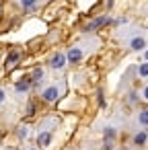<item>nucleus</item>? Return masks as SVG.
<instances>
[{
    "instance_id": "1",
    "label": "nucleus",
    "mask_w": 148,
    "mask_h": 150,
    "mask_svg": "<svg viewBox=\"0 0 148 150\" xmlns=\"http://www.w3.org/2000/svg\"><path fill=\"white\" fill-rule=\"evenodd\" d=\"M80 60H82V50H80V47H70L68 54H66V62H70V64H78Z\"/></svg>"
},
{
    "instance_id": "2",
    "label": "nucleus",
    "mask_w": 148,
    "mask_h": 150,
    "mask_svg": "<svg viewBox=\"0 0 148 150\" xmlns=\"http://www.w3.org/2000/svg\"><path fill=\"white\" fill-rule=\"evenodd\" d=\"M58 95H60V88H58V86H47V88L41 93V99L47 101V103H54V101L58 99Z\"/></svg>"
},
{
    "instance_id": "3",
    "label": "nucleus",
    "mask_w": 148,
    "mask_h": 150,
    "mask_svg": "<svg viewBox=\"0 0 148 150\" xmlns=\"http://www.w3.org/2000/svg\"><path fill=\"white\" fill-rule=\"evenodd\" d=\"M50 66H52L54 70H60V68H64V66H66V56H64V54H56V56H52V60H50Z\"/></svg>"
},
{
    "instance_id": "4",
    "label": "nucleus",
    "mask_w": 148,
    "mask_h": 150,
    "mask_svg": "<svg viewBox=\"0 0 148 150\" xmlns=\"http://www.w3.org/2000/svg\"><path fill=\"white\" fill-rule=\"evenodd\" d=\"M107 23H109V19H107V17H99V19L91 21V23L84 27V31H95V29H99V27H103V25H107Z\"/></svg>"
},
{
    "instance_id": "5",
    "label": "nucleus",
    "mask_w": 148,
    "mask_h": 150,
    "mask_svg": "<svg viewBox=\"0 0 148 150\" xmlns=\"http://www.w3.org/2000/svg\"><path fill=\"white\" fill-rule=\"evenodd\" d=\"M15 88H17V93H27L29 88H31V78H27V76H23L17 84H15Z\"/></svg>"
},
{
    "instance_id": "6",
    "label": "nucleus",
    "mask_w": 148,
    "mask_h": 150,
    "mask_svg": "<svg viewBox=\"0 0 148 150\" xmlns=\"http://www.w3.org/2000/svg\"><path fill=\"white\" fill-rule=\"evenodd\" d=\"M19 58H21V54L17 52V50H13L8 56H6V68L11 70V68H15L17 66V62H19Z\"/></svg>"
},
{
    "instance_id": "7",
    "label": "nucleus",
    "mask_w": 148,
    "mask_h": 150,
    "mask_svg": "<svg viewBox=\"0 0 148 150\" xmlns=\"http://www.w3.org/2000/svg\"><path fill=\"white\" fill-rule=\"evenodd\" d=\"M130 47H132L134 52H140V50L146 47V39H144V37H134V39L130 41Z\"/></svg>"
},
{
    "instance_id": "8",
    "label": "nucleus",
    "mask_w": 148,
    "mask_h": 150,
    "mask_svg": "<svg viewBox=\"0 0 148 150\" xmlns=\"http://www.w3.org/2000/svg\"><path fill=\"white\" fill-rule=\"evenodd\" d=\"M50 142H52V134H50V132H43V134H39V138H37V144H39L41 148L50 146Z\"/></svg>"
},
{
    "instance_id": "9",
    "label": "nucleus",
    "mask_w": 148,
    "mask_h": 150,
    "mask_svg": "<svg viewBox=\"0 0 148 150\" xmlns=\"http://www.w3.org/2000/svg\"><path fill=\"white\" fill-rule=\"evenodd\" d=\"M146 140H148L146 132H138V134L134 136V144H136V146H144V144H146Z\"/></svg>"
},
{
    "instance_id": "10",
    "label": "nucleus",
    "mask_w": 148,
    "mask_h": 150,
    "mask_svg": "<svg viewBox=\"0 0 148 150\" xmlns=\"http://www.w3.org/2000/svg\"><path fill=\"white\" fill-rule=\"evenodd\" d=\"M103 134H105V142H109V140H113V138H115V134H117V132H115V127H105V132H103Z\"/></svg>"
},
{
    "instance_id": "11",
    "label": "nucleus",
    "mask_w": 148,
    "mask_h": 150,
    "mask_svg": "<svg viewBox=\"0 0 148 150\" xmlns=\"http://www.w3.org/2000/svg\"><path fill=\"white\" fill-rule=\"evenodd\" d=\"M138 121H140L142 125H148V109H142V111H140V115H138Z\"/></svg>"
},
{
    "instance_id": "12",
    "label": "nucleus",
    "mask_w": 148,
    "mask_h": 150,
    "mask_svg": "<svg viewBox=\"0 0 148 150\" xmlns=\"http://www.w3.org/2000/svg\"><path fill=\"white\" fill-rule=\"evenodd\" d=\"M138 74H140L142 78H146V76H148V62L140 64V68H138Z\"/></svg>"
},
{
    "instance_id": "13",
    "label": "nucleus",
    "mask_w": 148,
    "mask_h": 150,
    "mask_svg": "<svg viewBox=\"0 0 148 150\" xmlns=\"http://www.w3.org/2000/svg\"><path fill=\"white\" fill-rule=\"evenodd\" d=\"M41 76H43V70H41V68H35V70H33V74H31V80H35V82H37V80H41Z\"/></svg>"
},
{
    "instance_id": "14",
    "label": "nucleus",
    "mask_w": 148,
    "mask_h": 150,
    "mask_svg": "<svg viewBox=\"0 0 148 150\" xmlns=\"http://www.w3.org/2000/svg\"><path fill=\"white\" fill-rule=\"evenodd\" d=\"M37 4V0H21V6L23 8H33Z\"/></svg>"
},
{
    "instance_id": "15",
    "label": "nucleus",
    "mask_w": 148,
    "mask_h": 150,
    "mask_svg": "<svg viewBox=\"0 0 148 150\" xmlns=\"http://www.w3.org/2000/svg\"><path fill=\"white\" fill-rule=\"evenodd\" d=\"M27 113H29V115H31V113H35V105H33V103L29 105V109H27Z\"/></svg>"
},
{
    "instance_id": "16",
    "label": "nucleus",
    "mask_w": 148,
    "mask_h": 150,
    "mask_svg": "<svg viewBox=\"0 0 148 150\" xmlns=\"http://www.w3.org/2000/svg\"><path fill=\"white\" fill-rule=\"evenodd\" d=\"M2 101H4V91L0 88V103H2Z\"/></svg>"
},
{
    "instance_id": "17",
    "label": "nucleus",
    "mask_w": 148,
    "mask_h": 150,
    "mask_svg": "<svg viewBox=\"0 0 148 150\" xmlns=\"http://www.w3.org/2000/svg\"><path fill=\"white\" fill-rule=\"evenodd\" d=\"M144 99H148V86L144 88Z\"/></svg>"
},
{
    "instance_id": "18",
    "label": "nucleus",
    "mask_w": 148,
    "mask_h": 150,
    "mask_svg": "<svg viewBox=\"0 0 148 150\" xmlns=\"http://www.w3.org/2000/svg\"><path fill=\"white\" fill-rule=\"evenodd\" d=\"M107 6H113V0H107Z\"/></svg>"
},
{
    "instance_id": "19",
    "label": "nucleus",
    "mask_w": 148,
    "mask_h": 150,
    "mask_svg": "<svg viewBox=\"0 0 148 150\" xmlns=\"http://www.w3.org/2000/svg\"><path fill=\"white\" fill-rule=\"evenodd\" d=\"M144 58H146V62H148V50H146V52H144Z\"/></svg>"
},
{
    "instance_id": "20",
    "label": "nucleus",
    "mask_w": 148,
    "mask_h": 150,
    "mask_svg": "<svg viewBox=\"0 0 148 150\" xmlns=\"http://www.w3.org/2000/svg\"><path fill=\"white\" fill-rule=\"evenodd\" d=\"M29 150H35V148H29Z\"/></svg>"
}]
</instances>
